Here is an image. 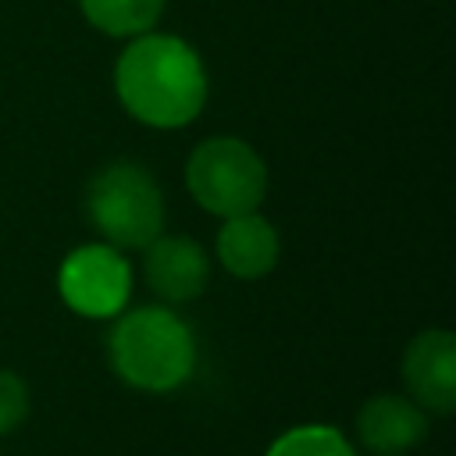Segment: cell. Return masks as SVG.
<instances>
[{
    "label": "cell",
    "mask_w": 456,
    "mask_h": 456,
    "mask_svg": "<svg viewBox=\"0 0 456 456\" xmlns=\"http://www.w3.org/2000/svg\"><path fill=\"white\" fill-rule=\"evenodd\" d=\"M121 107L150 128H182L207 103L203 57L178 36L142 32L114 64Z\"/></svg>",
    "instance_id": "obj_1"
},
{
    "label": "cell",
    "mask_w": 456,
    "mask_h": 456,
    "mask_svg": "<svg viewBox=\"0 0 456 456\" xmlns=\"http://www.w3.org/2000/svg\"><path fill=\"white\" fill-rule=\"evenodd\" d=\"M114 374L139 392H171L196 367L192 328L171 306H135L107 335Z\"/></svg>",
    "instance_id": "obj_2"
},
{
    "label": "cell",
    "mask_w": 456,
    "mask_h": 456,
    "mask_svg": "<svg viewBox=\"0 0 456 456\" xmlns=\"http://www.w3.org/2000/svg\"><path fill=\"white\" fill-rule=\"evenodd\" d=\"M86 214L114 249H146L164 235V192L157 178L132 160H114L93 175Z\"/></svg>",
    "instance_id": "obj_3"
},
{
    "label": "cell",
    "mask_w": 456,
    "mask_h": 456,
    "mask_svg": "<svg viewBox=\"0 0 456 456\" xmlns=\"http://www.w3.org/2000/svg\"><path fill=\"white\" fill-rule=\"evenodd\" d=\"M185 185L203 210L217 217H239L260 207L267 192V164L249 142L235 135H214L189 153Z\"/></svg>",
    "instance_id": "obj_4"
},
{
    "label": "cell",
    "mask_w": 456,
    "mask_h": 456,
    "mask_svg": "<svg viewBox=\"0 0 456 456\" xmlns=\"http://www.w3.org/2000/svg\"><path fill=\"white\" fill-rule=\"evenodd\" d=\"M57 292L82 317H114L128 303L132 267L110 242H86L64 256Z\"/></svg>",
    "instance_id": "obj_5"
},
{
    "label": "cell",
    "mask_w": 456,
    "mask_h": 456,
    "mask_svg": "<svg viewBox=\"0 0 456 456\" xmlns=\"http://www.w3.org/2000/svg\"><path fill=\"white\" fill-rule=\"evenodd\" d=\"M403 381L424 413L456 410V338L445 328L420 331L403 356Z\"/></svg>",
    "instance_id": "obj_6"
},
{
    "label": "cell",
    "mask_w": 456,
    "mask_h": 456,
    "mask_svg": "<svg viewBox=\"0 0 456 456\" xmlns=\"http://www.w3.org/2000/svg\"><path fill=\"white\" fill-rule=\"evenodd\" d=\"M142 271H146V285L164 303H189L207 289L210 260L203 246L189 235H157L146 246Z\"/></svg>",
    "instance_id": "obj_7"
},
{
    "label": "cell",
    "mask_w": 456,
    "mask_h": 456,
    "mask_svg": "<svg viewBox=\"0 0 456 456\" xmlns=\"http://www.w3.org/2000/svg\"><path fill=\"white\" fill-rule=\"evenodd\" d=\"M360 442L378 456H403L428 435V417L410 395H374L356 413Z\"/></svg>",
    "instance_id": "obj_8"
},
{
    "label": "cell",
    "mask_w": 456,
    "mask_h": 456,
    "mask_svg": "<svg viewBox=\"0 0 456 456\" xmlns=\"http://www.w3.org/2000/svg\"><path fill=\"white\" fill-rule=\"evenodd\" d=\"M278 253H281V239L264 214L249 210L239 217H224L217 232V260L224 264L228 274L246 281L264 278L267 271H274Z\"/></svg>",
    "instance_id": "obj_9"
},
{
    "label": "cell",
    "mask_w": 456,
    "mask_h": 456,
    "mask_svg": "<svg viewBox=\"0 0 456 456\" xmlns=\"http://www.w3.org/2000/svg\"><path fill=\"white\" fill-rule=\"evenodd\" d=\"M78 7L93 28L118 39L150 32L164 14V0H78Z\"/></svg>",
    "instance_id": "obj_10"
},
{
    "label": "cell",
    "mask_w": 456,
    "mask_h": 456,
    "mask_svg": "<svg viewBox=\"0 0 456 456\" xmlns=\"http://www.w3.org/2000/svg\"><path fill=\"white\" fill-rule=\"evenodd\" d=\"M267 456H353L349 442L331 424H303L285 435H278L267 449Z\"/></svg>",
    "instance_id": "obj_11"
},
{
    "label": "cell",
    "mask_w": 456,
    "mask_h": 456,
    "mask_svg": "<svg viewBox=\"0 0 456 456\" xmlns=\"http://www.w3.org/2000/svg\"><path fill=\"white\" fill-rule=\"evenodd\" d=\"M28 417V385L14 370H0V435H11Z\"/></svg>",
    "instance_id": "obj_12"
}]
</instances>
